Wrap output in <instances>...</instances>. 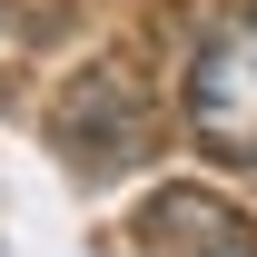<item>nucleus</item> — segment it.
I'll use <instances>...</instances> for the list:
<instances>
[{
    "label": "nucleus",
    "mask_w": 257,
    "mask_h": 257,
    "mask_svg": "<svg viewBox=\"0 0 257 257\" xmlns=\"http://www.w3.org/2000/svg\"><path fill=\"white\" fill-rule=\"evenodd\" d=\"M50 149H60L69 168H89V178L149 168V149H159V99L139 89L128 60H89L60 99H50Z\"/></svg>",
    "instance_id": "f257e3e1"
},
{
    "label": "nucleus",
    "mask_w": 257,
    "mask_h": 257,
    "mask_svg": "<svg viewBox=\"0 0 257 257\" xmlns=\"http://www.w3.org/2000/svg\"><path fill=\"white\" fill-rule=\"evenodd\" d=\"M188 139L218 168H257V10H227L188 60Z\"/></svg>",
    "instance_id": "f03ea898"
},
{
    "label": "nucleus",
    "mask_w": 257,
    "mask_h": 257,
    "mask_svg": "<svg viewBox=\"0 0 257 257\" xmlns=\"http://www.w3.org/2000/svg\"><path fill=\"white\" fill-rule=\"evenodd\" d=\"M139 247H159V257H257V218L227 208L218 188H159L139 208Z\"/></svg>",
    "instance_id": "7ed1b4c3"
}]
</instances>
